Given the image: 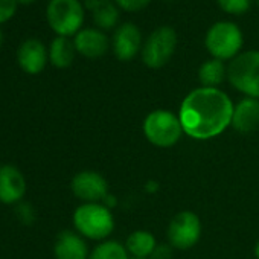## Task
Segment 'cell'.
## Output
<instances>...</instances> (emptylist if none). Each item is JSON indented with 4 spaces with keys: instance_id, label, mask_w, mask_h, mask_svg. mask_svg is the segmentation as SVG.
Here are the masks:
<instances>
[{
    "instance_id": "cell-1",
    "label": "cell",
    "mask_w": 259,
    "mask_h": 259,
    "mask_svg": "<svg viewBox=\"0 0 259 259\" xmlns=\"http://www.w3.org/2000/svg\"><path fill=\"white\" fill-rule=\"evenodd\" d=\"M232 99L220 89L198 87L183 99L179 117L185 135L197 141H209L232 125Z\"/></svg>"
},
{
    "instance_id": "cell-2",
    "label": "cell",
    "mask_w": 259,
    "mask_h": 259,
    "mask_svg": "<svg viewBox=\"0 0 259 259\" xmlns=\"http://www.w3.org/2000/svg\"><path fill=\"white\" fill-rule=\"evenodd\" d=\"M73 226L81 236L101 241L113 232L114 218L105 204L84 203L73 212Z\"/></svg>"
},
{
    "instance_id": "cell-3",
    "label": "cell",
    "mask_w": 259,
    "mask_h": 259,
    "mask_svg": "<svg viewBox=\"0 0 259 259\" xmlns=\"http://www.w3.org/2000/svg\"><path fill=\"white\" fill-rule=\"evenodd\" d=\"M85 7L79 0H49L46 20L57 37H75L84 25Z\"/></svg>"
},
{
    "instance_id": "cell-4",
    "label": "cell",
    "mask_w": 259,
    "mask_h": 259,
    "mask_svg": "<svg viewBox=\"0 0 259 259\" xmlns=\"http://www.w3.org/2000/svg\"><path fill=\"white\" fill-rule=\"evenodd\" d=\"M227 79L239 93L259 99V51H245L230 60Z\"/></svg>"
},
{
    "instance_id": "cell-5",
    "label": "cell",
    "mask_w": 259,
    "mask_h": 259,
    "mask_svg": "<svg viewBox=\"0 0 259 259\" xmlns=\"http://www.w3.org/2000/svg\"><path fill=\"white\" fill-rule=\"evenodd\" d=\"M244 45V35L238 25L233 22H217L213 23L204 37V46L212 58L220 61L233 60L241 54Z\"/></svg>"
},
{
    "instance_id": "cell-6",
    "label": "cell",
    "mask_w": 259,
    "mask_h": 259,
    "mask_svg": "<svg viewBox=\"0 0 259 259\" xmlns=\"http://www.w3.org/2000/svg\"><path fill=\"white\" fill-rule=\"evenodd\" d=\"M183 133L180 117L169 110H154L144 120L145 138L159 148L176 145Z\"/></svg>"
},
{
    "instance_id": "cell-7",
    "label": "cell",
    "mask_w": 259,
    "mask_h": 259,
    "mask_svg": "<svg viewBox=\"0 0 259 259\" xmlns=\"http://www.w3.org/2000/svg\"><path fill=\"white\" fill-rule=\"evenodd\" d=\"M177 32L171 26L156 28L144 41L141 57L147 67L162 69L169 63L177 49Z\"/></svg>"
},
{
    "instance_id": "cell-8",
    "label": "cell",
    "mask_w": 259,
    "mask_h": 259,
    "mask_svg": "<svg viewBox=\"0 0 259 259\" xmlns=\"http://www.w3.org/2000/svg\"><path fill=\"white\" fill-rule=\"evenodd\" d=\"M201 236V221L191 210L179 212L168 226V241L172 248L188 250L194 247Z\"/></svg>"
},
{
    "instance_id": "cell-9",
    "label": "cell",
    "mask_w": 259,
    "mask_h": 259,
    "mask_svg": "<svg viewBox=\"0 0 259 259\" xmlns=\"http://www.w3.org/2000/svg\"><path fill=\"white\" fill-rule=\"evenodd\" d=\"M72 192L84 203H102L108 195L107 180L96 171H81L70 183Z\"/></svg>"
},
{
    "instance_id": "cell-10",
    "label": "cell",
    "mask_w": 259,
    "mask_h": 259,
    "mask_svg": "<svg viewBox=\"0 0 259 259\" xmlns=\"http://www.w3.org/2000/svg\"><path fill=\"white\" fill-rule=\"evenodd\" d=\"M142 46L144 40L139 26L135 23H122L116 28L111 38V48L119 61H132L142 51Z\"/></svg>"
},
{
    "instance_id": "cell-11",
    "label": "cell",
    "mask_w": 259,
    "mask_h": 259,
    "mask_svg": "<svg viewBox=\"0 0 259 259\" xmlns=\"http://www.w3.org/2000/svg\"><path fill=\"white\" fill-rule=\"evenodd\" d=\"M49 61V49L38 38L25 40L17 49V63L20 69L29 75H38Z\"/></svg>"
},
{
    "instance_id": "cell-12",
    "label": "cell",
    "mask_w": 259,
    "mask_h": 259,
    "mask_svg": "<svg viewBox=\"0 0 259 259\" xmlns=\"http://www.w3.org/2000/svg\"><path fill=\"white\" fill-rule=\"evenodd\" d=\"M73 45L76 54L89 60H96L107 54L110 48V40L107 34L98 28H82L73 37Z\"/></svg>"
},
{
    "instance_id": "cell-13",
    "label": "cell",
    "mask_w": 259,
    "mask_h": 259,
    "mask_svg": "<svg viewBox=\"0 0 259 259\" xmlns=\"http://www.w3.org/2000/svg\"><path fill=\"white\" fill-rule=\"evenodd\" d=\"M26 192V180L14 165L0 166V203L17 204Z\"/></svg>"
},
{
    "instance_id": "cell-14",
    "label": "cell",
    "mask_w": 259,
    "mask_h": 259,
    "mask_svg": "<svg viewBox=\"0 0 259 259\" xmlns=\"http://www.w3.org/2000/svg\"><path fill=\"white\" fill-rule=\"evenodd\" d=\"M55 259H89V247L78 232L64 230L58 235L54 245Z\"/></svg>"
},
{
    "instance_id": "cell-15",
    "label": "cell",
    "mask_w": 259,
    "mask_h": 259,
    "mask_svg": "<svg viewBox=\"0 0 259 259\" xmlns=\"http://www.w3.org/2000/svg\"><path fill=\"white\" fill-rule=\"evenodd\" d=\"M232 126L238 133H250L259 126V99L244 98L235 108L232 116Z\"/></svg>"
},
{
    "instance_id": "cell-16",
    "label": "cell",
    "mask_w": 259,
    "mask_h": 259,
    "mask_svg": "<svg viewBox=\"0 0 259 259\" xmlns=\"http://www.w3.org/2000/svg\"><path fill=\"white\" fill-rule=\"evenodd\" d=\"M84 7L92 13L93 22L98 29L110 31L119 23V8L111 0H85Z\"/></svg>"
},
{
    "instance_id": "cell-17",
    "label": "cell",
    "mask_w": 259,
    "mask_h": 259,
    "mask_svg": "<svg viewBox=\"0 0 259 259\" xmlns=\"http://www.w3.org/2000/svg\"><path fill=\"white\" fill-rule=\"evenodd\" d=\"M76 55L73 40L69 37H55L49 46V61L57 69H67L72 66Z\"/></svg>"
},
{
    "instance_id": "cell-18",
    "label": "cell",
    "mask_w": 259,
    "mask_h": 259,
    "mask_svg": "<svg viewBox=\"0 0 259 259\" xmlns=\"http://www.w3.org/2000/svg\"><path fill=\"white\" fill-rule=\"evenodd\" d=\"M157 247L154 235L148 230H135L130 233L125 242L126 251L133 257H150Z\"/></svg>"
},
{
    "instance_id": "cell-19",
    "label": "cell",
    "mask_w": 259,
    "mask_h": 259,
    "mask_svg": "<svg viewBox=\"0 0 259 259\" xmlns=\"http://www.w3.org/2000/svg\"><path fill=\"white\" fill-rule=\"evenodd\" d=\"M226 78H227V67L224 66V61H220L217 58H210L204 61L198 69V79L201 87L218 89V85Z\"/></svg>"
},
{
    "instance_id": "cell-20",
    "label": "cell",
    "mask_w": 259,
    "mask_h": 259,
    "mask_svg": "<svg viewBox=\"0 0 259 259\" xmlns=\"http://www.w3.org/2000/svg\"><path fill=\"white\" fill-rule=\"evenodd\" d=\"M89 259H130L128 251L119 241H104L93 248Z\"/></svg>"
},
{
    "instance_id": "cell-21",
    "label": "cell",
    "mask_w": 259,
    "mask_h": 259,
    "mask_svg": "<svg viewBox=\"0 0 259 259\" xmlns=\"http://www.w3.org/2000/svg\"><path fill=\"white\" fill-rule=\"evenodd\" d=\"M220 10L230 16H242L250 11L253 0H217Z\"/></svg>"
},
{
    "instance_id": "cell-22",
    "label": "cell",
    "mask_w": 259,
    "mask_h": 259,
    "mask_svg": "<svg viewBox=\"0 0 259 259\" xmlns=\"http://www.w3.org/2000/svg\"><path fill=\"white\" fill-rule=\"evenodd\" d=\"M113 2L123 13H141L151 4V0H113Z\"/></svg>"
},
{
    "instance_id": "cell-23",
    "label": "cell",
    "mask_w": 259,
    "mask_h": 259,
    "mask_svg": "<svg viewBox=\"0 0 259 259\" xmlns=\"http://www.w3.org/2000/svg\"><path fill=\"white\" fill-rule=\"evenodd\" d=\"M17 0H0V25L10 22L17 13Z\"/></svg>"
},
{
    "instance_id": "cell-24",
    "label": "cell",
    "mask_w": 259,
    "mask_h": 259,
    "mask_svg": "<svg viewBox=\"0 0 259 259\" xmlns=\"http://www.w3.org/2000/svg\"><path fill=\"white\" fill-rule=\"evenodd\" d=\"M17 215L25 224H32L35 221V212L34 207L28 203H20L17 206Z\"/></svg>"
},
{
    "instance_id": "cell-25",
    "label": "cell",
    "mask_w": 259,
    "mask_h": 259,
    "mask_svg": "<svg viewBox=\"0 0 259 259\" xmlns=\"http://www.w3.org/2000/svg\"><path fill=\"white\" fill-rule=\"evenodd\" d=\"M172 257V247L169 244H157L156 250L150 256V259H171Z\"/></svg>"
},
{
    "instance_id": "cell-26",
    "label": "cell",
    "mask_w": 259,
    "mask_h": 259,
    "mask_svg": "<svg viewBox=\"0 0 259 259\" xmlns=\"http://www.w3.org/2000/svg\"><path fill=\"white\" fill-rule=\"evenodd\" d=\"M17 2H19L20 5H29V4H34L35 0H17Z\"/></svg>"
},
{
    "instance_id": "cell-27",
    "label": "cell",
    "mask_w": 259,
    "mask_h": 259,
    "mask_svg": "<svg viewBox=\"0 0 259 259\" xmlns=\"http://www.w3.org/2000/svg\"><path fill=\"white\" fill-rule=\"evenodd\" d=\"M254 256H256V259H259V241L254 245Z\"/></svg>"
},
{
    "instance_id": "cell-28",
    "label": "cell",
    "mask_w": 259,
    "mask_h": 259,
    "mask_svg": "<svg viewBox=\"0 0 259 259\" xmlns=\"http://www.w3.org/2000/svg\"><path fill=\"white\" fill-rule=\"evenodd\" d=\"M2 45H4V31L0 29V48H2Z\"/></svg>"
},
{
    "instance_id": "cell-29",
    "label": "cell",
    "mask_w": 259,
    "mask_h": 259,
    "mask_svg": "<svg viewBox=\"0 0 259 259\" xmlns=\"http://www.w3.org/2000/svg\"><path fill=\"white\" fill-rule=\"evenodd\" d=\"M253 2H254V4H256L257 7H259V0H253Z\"/></svg>"
},
{
    "instance_id": "cell-30",
    "label": "cell",
    "mask_w": 259,
    "mask_h": 259,
    "mask_svg": "<svg viewBox=\"0 0 259 259\" xmlns=\"http://www.w3.org/2000/svg\"><path fill=\"white\" fill-rule=\"evenodd\" d=\"M130 259H147V257H130Z\"/></svg>"
}]
</instances>
